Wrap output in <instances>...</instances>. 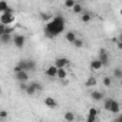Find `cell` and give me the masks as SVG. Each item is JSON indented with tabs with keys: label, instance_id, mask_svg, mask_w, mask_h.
Returning <instances> with one entry per match:
<instances>
[{
	"label": "cell",
	"instance_id": "cell-20",
	"mask_svg": "<svg viewBox=\"0 0 122 122\" xmlns=\"http://www.w3.org/2000/svg\"><path fill=\"white\" fill-rule=\"evenodd\" d=\"M66 78H68V72H66V69H59V71H57V79L65 81Z\"/></svg>",
	"mask_w": 122,
	"mask_h": 122
},
{
	"label": "cell",
	"instance_id": "cell-10",
	"mask_svg": "<svg viewBox=\"0 0 122 122\" xmlns=\"http://www.w3.org/2000/svg\"><path fill=\"white\" fill-rule=\"evenodd\" d=\"M91 98L96 102H101V101H105V93L102 91H92L91 92Z\"/></svg>",
	"mask_w": 122,
	"mask_h": 122
},
{
	"label": "cell",
	"instance_id": "cell-1",
	"mask_svg": "<svg viewBox=\"0 0 122 122\" xmlns=\"http://www.w3.org/2000/svg\"><path fill=\"white\" fill-rule=\"evenodd\" d=\"M65 29H66L65 17L62 15H56V16H53V19L49 23L45 25L43 32H45V36L47 39H53V37H56L59 35H62L65 32Z\"/></svg>",
	"mask_w": 122,
	"mask_h": 122
},
{
	"label": "cell",
	"instance_id": "cell-23",
	"mask_svg": "<svg viewBox=\"0 0 122 122\" xmlns=\"http://www.w3.org/2000/svg\"><path fill=\"white\" fill-rule=\"evenodd\" d=\"M75 6H76L75 0H66V2H65V7H68V9H73Z\"/></svg>",
	"mask_w": 122,
	"mask_h": 122
},
{
	"label": "cell",
	"instance_id": "cell-14",
	"mask_svg": "<svg viewBox=\"0 0 122 122\" xmlns=\"http://www.w3.org/2000/svg\"><path fill=\"white\" fill-rule=\"evenodd\" d=\"M0 42H2L3 45H9V43L13 42V37L10 35H2V36H0Z\"/></svg>",
	"mask_w": 122,
	"mask_h": 122
},
{
	"label": "cell",
	"instance_id": "cell-22",
	"mask_svg": "<svg viewBox=\"0 0 122 122\" xmlns=\"http://www.w3.org/2000/svg\"><path fill=\"white\" fill-rule=\"evenodd\" d=\"M9 7H10V6L7 5V2H5V0H2V2H0V12H2V13H5Z\"/></svg>",
	"mask_w": 122,
	"mask_h": 122
},
{
	"label": "cell",
	"instance_id": "cell-2",
	"mask_svg": "<svg viewBox=\"0 0 122 122\" xmlns=\"http://www.w3.org/2000/svg\"><path fill=\"white\" fill-rule=\"evenodd\" d=\"M103 109L111 112V113H115V115H119L121 113V105L118 101L112 99V98H105L103 101Z\"/></svg>",
	"mask_w": 122,
	"mask_h": 122
},
{
	"label": "cell",
	"instance_id": "cell-4",
	"mask_svg": "<svg viewBox=\"0 0 122 122\" xmlns=\"http://www.w3.org/2000/svg\"><path fill=\"white\" fill-rule=\"evenodd\" d=\"M57 69H65V68H68V66H71V60L68 59V57H65V56H59V57H56L55 59V63H53Z\"/></svg>",
	"mask_w": 122,
	"mask_h": 122
},
{
	"label": "cell",
	"instance_id": "cell-18",
	"mask_svg": "<svg viewBox=\"0 0 122 122\" xmlns=\"http://www.w3.org/2000/svg\"><path fill=\"white\" fill-rule=\"evenodd\" d=\"M96 83H98V81H96L95 76H89V78L86 79V82H85V85H86L88 88H92V86H95Z\"/></svg>",
	"mask_w": 122,
	"mask_h": 122
},
{
	"label": "cell",
	"instance_id": "cell-30",
	"mask_svg": "<svg viewBox=\"0 0 122 122\" xmlns=\"http://www.w3.org/2000/svg\"><path fill=\"white\" fill-rule=\"evenodd\" d=\"M112 122H122V113H119V115H118V116L112 121Z\"/></svg>",
	"mask_w": 122,
	"mask_h": 122
},
{
	"label": "cell",
	"instance_id": "cell-16",
	"mask_svg": "<svg viewBox=\"0 0 122 122\" xmlns=\"http://www.w3.org/2000/svg\"><path fill=\"white\" fill-rule=\"evenodd\" d=\"M72 12H73V13H76V15H81V16L85 13V10H83V6H82L81 3H76V6L72 9Z\"/></svg>",
	"mask_w": 122,
	"mask_h": 122
},
{
	"label": "cell",
	"instance_id": "cell-25",
	"mask_svg": "<svg viewBox=\"0 0 122 122\" xmlns=\"http://www.w3.org/2000/svg\"><path fill=\"white\" fill-rule=\"evenodd\" d=\"M73 46H75V47H76V49H81V47H82V46H83V40H82V39H79V37H78V39H76V40H75V43H73Z\"/></svg>",
	"mask_w": 122,
	"mask_h": 122
},
{
	"label": "cell",
	"instance_id": "cell-26",
	"mask_svg": "<svg viewBox=\"0 0 122 122\" xmlns=\"http://www.w3.org/2000/svg\"><path fill=\"white\" fill-rule=\"evenodd\" d=\"M7 116H9V113H7V111H5V109H2V111H0V119H2V121H5V119H7Z\"/></svg>",
	"mask_w": 122,
	"mask_h": 122
},
{
	"label": "cell",
	"instance_id": "cell-15",
	"mask_svg": "<svg viewBox=\"0 0 122 122\" xmlns=\"http://www.w3.org/2000/svg\"><path fill=\"white\" fill-rule=\"evenodd\" d=\"M112 75H113V79L122 81V68H115L113 72H112Z\"/></svg>",
	"mask_w": 122,
	"mask_h": 122
},
{
	"label": "cell",
	"instance_id": "cell-31",
	"mask_svg": "<svg viewBox=\"0 0 122 122\" xmlns=\"http://www.w3.org/2000/svg\"><path fill=\"white\" fill-rule=\"evenodd\" d=\"M118 40H119V42H122V32L119 33V36H118Z\"/></svg>",
	"mask_w": 122,
	"mask_h": 122
},
{
	"label": "cell",
	"instance_id": "cell-12",
	"mask_svg": "<svg viewBox=\"0 0 122 122\" xmlns=\"http://www.w3.org/2000/svg\"><path fill=\"white\" fill-rule=\"evenodd\" d=\"M45 105L50 109H55V108H57V101L52 96H47V98H45Z\"/></svg>",
	"mask_w": 122,
	"mask_h": 122
},
{
	"label": "cell",
	"instance_id": "cell-5",
	"mask_svg": "<svg viewBox=\"0 0 122 122\" xmlns=\"http://www.w3.org/2000/svg\"><path fill=\"white\" fill-rule=\"evenodd\" d=\"M13 45L16 49H23L26 45V37L25 35H13Z\"/></svg>",
	"mask_w": 122,
	"mask_h": 122
},
{
	"label": "cell",
	"instance_id": "cell-19",
	"mask_svg": "<svg viewBox=\"0 0 122 122\" xmlns=\"http://www.w3.org/2000/svg\"><path fill=\"white\" fill-rule=\"evenodd\" d=\"M63 118H65V121H66V122H73L76 116H75V113H73V112L68 111V112H65V116H63Z\"/></svg>",
	"mask_w": 122,
	"mask_h": 122
},
{
	"label": "cell",
	"instance_id": "cell-29",
	"mask_svg": "<svg viewBox=\"0 0 122 122\" xmlns=\"http://www.w3.org/2000/svg\"><path fill=\"white\" fill-rule=\"evenodd\" d=\"M27 85H29V83H19V88H20L23 92H26V89H27Z\"/></svg>",
	"mask_w": 122,
	"mask_h": 122
},
{
	"label": "cell",
	"instance_id": "cell-9",
	"mask_svg": "<svg viewBox=\"0 0 122 122\" xmlns=\"http://www.w3.org/2000/svg\"><path fill=\"white\" fill-rule=\"evenodd\" d=\"M57 68L55 66V65H50V66H47L46 69H45V75L47 76V78H57Z\"/></svg>",
	"mask_w": 122,
	"mask_h": 122
},
{
	"label": "cell",
	"instance_id": "cell-7",
	"mask_svg": "<svg viewBox=\"0 0 122 122\" xmlns=\"http://www.w3.org/2000/svg\"><path fill=\"white\" fill-rule=\"evenodd\" d=\"M98 59L102 62L103 66H108L109 62H111V60H109V53H108L106 49H101V50H99V53H98Z\"/></svg>",
	"mask_w": 122,
	"mask_h": 122
},
{
	"label": "cell",
	"instance_id": "cell-17",
	"mask_svg": "<svg viewBox=\"0 0 122 122\" xmlns=\"http://www.w3.org/2000/svg\"><path fill=\"white\" fill-rule=\"evenodd\" d=\"M81 20H82V23H89V22L92 20V13H89V12H85V13L81 16Z\"/></svg>",
	"mask_w": 122,
	"mask_h": 122
},
{
	"label": "cell",
	"instance_id": "cell-8",
	"mask_svg": "<svg viewBox=\"0 0 122 122\" xmlns=\"http://www.w3.org/2000/svg\"><path fill=\"white\" fill-rule=\"evenodd\" d=\"M15 79H16L19 83H29V82H27V81H29V72L22 71V72H19V73H15Z\"/></svg>",
	"mask_w": 122,
	"mask_h": 122
},
{
	"label": "cell",
	"instance_id": "cell-13",
	"mask_svg": "<svg viewBox=\"0 0 122 122\" xmlns=\"http://www.w3.org/2000/svg\"><path fill=\"white\" fill-rule=\"evenodd\" d=\"M65 39H66V42H69V43H75V40L78 39V36H76V33L75 32H66V35H65Z\"/></svg>",
	"mask_w": 122,
	"mask_h": 122
},
{
	"label": "cell",
	"instance_id": "cell-32",
	"mask_svg": "<svg viewBox=\"0 0 122 122\" xmlns=\"http://www.w3.org/2000/svg\"><path fill=\"white\" fill-rule=\"evenodd\" d=\"M119 13H121V16H122V7H121V10H119Z\"/></svg>",
	"mask_w": 122,
	"mask_h": 122
},
{
	"label": "cell",
	"instance_id": "cell-27",
	"mask_svg": "<svg viewBox=\"0 0 122 122\" xmlns=\"http://www.w3.org/2000/svg\"><path fill=\"white\" fill-rule=\"evenodd\" d=\"M86 122H96V118L91 116V115H86Z\"/></svg>",
	"mask_w": 122,
	"mask_h": 122
},
{
	"label": "cell",
	"instance_id": "cell-24",
	"mask_svg": "<svg viewBox=\"0 0 122 122\" xmlns=\"http://www.w3.org/2000/svg\"><path fill=\"white\" fill-rule=\"evenodd\" d=\"M103 85L109 88V86L112 85V78H111V76H103Z\"/></svg>",
	"mask_w": 122,
	"mask_h": 122
},
{
	"label": "cell",
	"instance_id": "cell-6",
	"mask_svg": "<svg viewBox=\"0 0 122 122\" xmlns=\"http://www.w3.org/2000/svg\"><path fill=\"white\" fill-rule=\"evenodd\" d=\"M15 22V15H7L3 13L0 15V25H5V26H12Z\"/></svg>",
	"mask_w": 122,
	"mask_h": 122
},
{
	"label": "cell",
	"instance_id": "cell-11",
	"mask_svg": "<svg viewBox=\"0 0 122 122\" xmlns=\"http://www.w3.org/2000/svg\"><path fill=\"white\" fill-rule=\"evenodd\" d=\"M89 66H91V69L92 71H99V69H102L103 68V65H102V62L96 57V59H92L91 60V63H89Z\"/></svg>",
	"mask_w": 122,
	"mask_h": 122
},
{
	"label": "cell",
	"instance_id": "cell-28",
	"mask_svg": "<svg viewBox=\"0 0 122 122\" xmlns=\"http://www.w3.org/2000/svg\"><path fill=\"white\" fill-rule=\"evenodd\" d=\"M113 42L116 43V47H118L119 50H122V42H119V40H118V37H116V39H113Z\"/></svg>",
	"mask_w": 122,
	"mask_h": 122
},
{
	"label": "cell",
	"instance_id": "cell-3",
	"mask_svg": "<svg viewBox=\"0 0 122 122\" xmlns=\"http://www.w3.org/2000/svg\"><path fill=\"white\" fill-rule=\"evenodd\" d=\"M17 65H19L20 69L25 71V72H35V71H36V66H37L33 59H22V60H19Z\"/></svg>",
	"mask_w": 122,
	"mask_h": 122
},
{
	"label": "cell",
	"instance_id": "cell-33",
	"mask_svg": "<svg viewBox=\"0 0 122 122\" xmlns=\"http://www.w3.org/2000/svg\"><path fill=\"white\" fill-rule=\"evenodd\" d=\"M119 82H121V86H122V81H119Z\"/></svg>",
	"mask_w": 122,
	"mask_h": 122
},
{
	"label": "cell",
	"instance_id": "cell-21",
	"mask_svg": "<svg viewBox=\"0 0 122 122\" xmlns=\"http://www.w3.org/2000/svg\"><path fill=\"white\" fill-rule=\"evenodd\" d=\"M40 19H42V20H43L45 23H49V22H50V20H52L53 17H52V16L49 15V13H45V12H42V13H40Z\"/></svg>",
	"mask_w": 122,
	"mask_h": 122
}]
</instances>
